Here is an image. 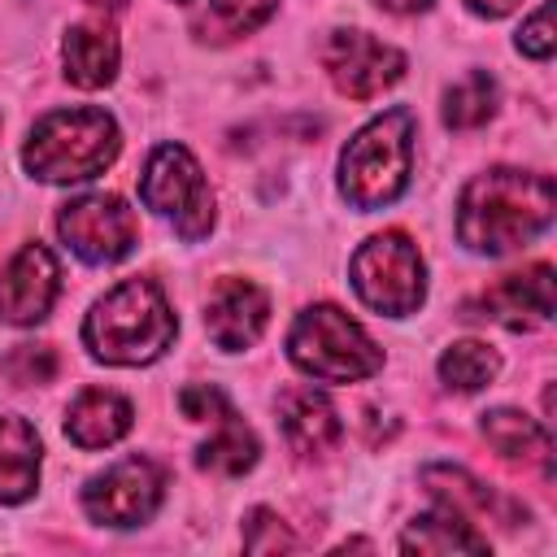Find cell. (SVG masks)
Here are the masks:
<instances>
[{"label": "cell", "instance_id": "6da1fadb", "mask_svg": "<svg viewBox=\"0 0 557 557\" xmlns=\"http://www.w3.org/2000/svg\"><path fill=\"white\" fill-rule=\"evenodd\" d=\"M557 209L553 196V178L548 174H531V170H483L461 187L457 200V239L470 252L483 257H505L522 244H531L535 235L548 231Z\"/></svg>", "mask_w": 557, "mask_h": 557}, {"label": "cell", "instance_id": "7a4b0ae2", "mask_svg": "<svg viewBox=\"0 0 557 557\" xmlns=\"http://www.w3.org/2000/svg\"><path fill=\"white\" fill-rule=\"evenodd\" d=\"M174 331V309L152 278H122L83 318V344L104 366H148L170 348Z\"/></svg>", "mask_w": 557, "mask_h": 557}, {"label": "cell", "instance_id": "3957f363", "mask_svg": "<svg viewBox=\"0 0 557 557\" xmlns=\"http://www.w3.org/2000/svg\"><path fill=\"white\" fill-rule=\"evenodd\" d=\"M122 148L117 122L104 109H52L44 113L22 148V165L44 183H83L113 165Z\"/></svg>", "mask_w": 557, "mask_h": 557}, {"label": "cell", "instance_id": "277c9868", "mask_svg": "<svg viewBox=\"0 0 557 557\" xmlns=\"http://www.w3.org/2000/svg\"><path fill=\"white\" fill-rule=\"evenodd\" d=\"M409 165H413V113L387 109L370 117L339 152V191L361 213L383 209L409 187Z\"/></svg>", "mask_w": 557, "mask_h": 557}, {"label": "cell", "instance_id": "5b68a950", "mask_svg": "<svg viewBox=\"0 0 557 557\" xmlns=\"http://www.w3.org/2000/svg\"><path fill=\"white\" fill-rule=\"evenodd\" d=\"M287 357L318 383H357L383 370V348L339 305H309L292 322Z\"/></svg>", "mask_w": 557, "mask_h": 557}, {"label": "cell", "instance_id": "8992f818", "mask_svg": "<svg viewBox=\"0 0 557 557\" xmlns=\"http://www.w3.org/2000/svg\"><path fill=\"white\" fill-rule=\"evenodd\" d=\"M348 274H352V292L374 313H387V318L413 313L422 305V296H426V265H422L418 244L405 231H379V235H370L352 252Z\"/></svg>", "mask_w": 557, "mask_h": 557}, {"label": "cell", "instance_id": "52a82bcc", "mask_svg": "<svg viewBox=\"0 0 557 557\" xmlns=\"http://www.w3.org/2000/svg\"><path fill=\"white\" fill-rule=\"evenodd\" d=\"M139 200L170 218L183 239H205L213 226V191L205 183L200 161L183 144L152 148L144 174H139Z\"/></svg>", "mask_w": 557, "mask_h": 557}, {"label": "cell", "instance_id": "ba28073f", "mask_svg": "<svg viewBox=\"0 0 557 557\" xmlns=\"http://www.w3.org/2000/svg\"><path fill=\"white\" fill-rule=\"evenodd\" d=\"M57 231L70 244V252L83 257L87 265L122 261L139 244V222L126 209V200L113 191H87L70 200L57 218Z\"/></svg>", "mask_w": 557, "mask_h": 557}, {"label": "cell", "instance_id": "9c48e42d", "mask_svg": "<svg viewBox=\"0 0 557 557\" xmlns=\"http://www.w3.org/2000/svg\"><path fill=\"white\" fill-rule=\"evenodd\" d=\"M165 474L148 457H122L91 474L83 487V509L100 527H139L161 509Z\"/></svg>", "mask_w": 557, "mask_h": 557}, {"label": "cell", "instance_id": "30bf717a", "mask_svg": "<svg viewBox=\"0 0 557 557\" xmlns=\"http://www.w3.org/2000/svg\"><path fill=\"white\" fill-rule=\"evenodd\" d=\"M322 65L344 96L370 100L405 74V52L374 39L370 30H331V39L322 48Z\"/></svg>", "mask_w": 557, "mask_h": 557}, {"label": "cell", "instance_id": "8fae6325", "mask_svg": "<svg viewBox=\"0 0 557 557\" xmlns=\"http://www.w3.org/2000/svg\"><path fill=\"white\" fill-rule=\"evenodd\" d=\"M57 292H61L57 257L44 244H22L17 257L0 274V322H9V326L44 322Z\"/></svg>", "mask_w": 557, "mask_h": 557}, {"label": "cell", "instance_id": "7c38bea8", "mask_svg": "<svg viewBox=\"0 0 557 557\" xmlns=\"http://www.w3.org/2000/svg\"><path fill=\"white\" fill-rule=\"evenodd\" d=\"M270 322V296L248 278H218L205 300V331L218 348L239 352L261 339Z\"/></svg>", "mask_w": 557, "mask_h": 557}, {"label": "cell", "instance_id": "4fadbf2b", "mask_svg": "<svg viewBox=\"0 0 557 557\" xmlns=\"http://www.w3.org/2000/svg\"><path fill=\"white\" fill-rule=\"evenodd\" d=\"M483 318L509 326V331H535L553 318V265H531L522 274H509L483 292Z\"/></svg>", "mask_w": 557, "mask_h": 557}, {"label": "cell", "instance_id": "5bb4252c", "mask_svg": "<svg viewBox=\"0 0 557 557\" xmlns=\"http://www.w3.org/2000/svg\"><path fill=\"white\" fill-rule=\"evenodd\" d=\"M278 422H283V435L287 444L300 453V457H318V453H331L339 444V413L335 405L313 392V387H292L278 396Z\"/></svg>", "mask_w": 557, "mask_h": 557}, {"label": "cell", "instance_id": "9a60e30c", "mask_svg": "<svg viewBox=\"0 0 557 557\" xmlns=\"http://www.w3.org/2000/svg\"><path fill=\"white\" fill-rule=\"evenodd\" d=\"M131 422H135V409L126 396L109 387H87L65 413V435L78 448H109L131 431Z\"/></svg>", "mask_w": 557, "mask_h": 557}, {"label": "cell", "instance_id": "2e32d148", "mask_svg": "<svg viewBox=\"0 0 557 557\" xmlns=\"http://www.w3.org/2000/svg\"><path fill=\"white\" fill-rule=\"evenodd\" d=\"M61 61H65V78L83 91L109 87L117 74V35L104 22H78L70 26L65 44H61Z\"/></svg>", "mask_w": 557, "mask_h": 557}, {"label": "cell", "instance_id": "e0dca14e", "mask_svg": "<svg viewBox=\"0 0 557 557\" xmlns=\"http://www.w3.org/2000/svg\"><path fill=\"white\" fill-rule=\"evenodd\" d=\"M39 435L26 418L0 413V505H22L39 487Z\"/></svg>", "mask_w": 557, "mask_h": 557}, {"label": "cell", "instance_id": "ac0fdd59", "mask_svg": "<svg viewBox=\"0 0 557 557\" xmlns=\"http://www.w3.org/2000/svg\"><path fill=\"white\" fill-rule=\"evenodd\" d=\"M483 435H487V444H492L500 457L540 466V470L548 474L553 440H548V426H540L535 418H527V413H518V409H487V413H483Z\"/></svg>", "mask_w": 557, "mask_h": 557}, {"label": "cell", "instance_id": "d6986e66", "mask_svg": "<svg viewBox=\"0 0 557 557\" xmlns=\"http://www.w3.org/2000/svg\"><path fill=\"white\" fill-rule=\"evenodd\" d=\"M422 483H426L448 509H457L461 518H505V522L518 518V509H513L500 492L483 487L479 479H470V474L457 470V466H426V470H422Z\"/></svg>", "mask_w": 557, "mask_h": 557}, {"label": "cell", "instance_id": "ffe728a7", "mask_svg": "<svg viewBox=\"0 0 557 557\" xmlns=\"http://www.w3.org/2000/svg\"><path fill=\"white\" fill-rule=\"evenodd\" d=\"M400 548L409 553H487V535H479L470 527V518H461L457 509H440V513H422L409 522V531L400 535Z\"/></svg>", "mask_w": 557, "mask_h": 557}, {"label": "cell", "instance_id": "44dd1931", "mask_svg": "<svg viewBox=\"0 0 557 557\" xmlns=\"http://www.w3.org/2000/svg\"><path fill=\"white\" fill-rule=\"evenodd\" d=\"M257 453H261L257 435L226 409V413L218 418V435H209V440L196 448V466L235 479V474H244V470L257 466Z\"/></svg>", "mask_w": 557, "mask_h": 557}, {"label": "cell", "instance_id": "7402d4cb", "mask_svg": "<svg viewBox=\"0 0 557 557\" xmlns=\"http://www.w3.org/2000/svg\"><path fill=\"white\" fill-rule=\"evenodd\" d=\"M274 9H278V0H209L191 17V30L205 44H231L239 35H252L261 22H270Z\"/></svg>", "mask_w": 557, "mask_h": 557}, {"label": "cell", "instance_id": "603a6c76", "mask_svg": "<svg viewBox=\"0 0 557 557\" xmlns=\"http://www.w3.org/2000/svg\"><path fill=\"white\" fill-rule=\"evenodd\" d=\"M496 113V78L487 70L466 74L457 87L444 91V122L453 131H474Z\"/></svg>", "mask_w": 557, "mask_h": 557}, {"label": "cell", "instance_id": "cb8c5ba5", "mask_svg": "<svg viewBox=\"0 0 557 557\" xmlns=\"http://www.w3.org/2000/svg\"><path fill=\"white\" fill-rule=\"evenodd\" d=\"M500 370V357L496 348L479 344V339H461V344H448L444 357H440V379L453 387V392H479L496 379Z\"/></svg>", "mask_w": 557, "mask_h": 557}, {"label": "cell", "instance_id": "d4e9b609", "mask_svg": "<svg viewBox=\"0 0 557 557\" xmlns=\"http://www.w3.org/2000/svg\"><path fill=\"white\" fill-rule=\"evenodd\" d=\"M4 374L13 383H48L57 374V352L48 344H17L4 361Z\"/></svg>", "mask_w": 557, "mask_h": 557}, {"label": "cell", "instance_id": "484cf974", "mask_svg": "<svg viewBox=\"0 0 557 557\" xmlns=\"http://www.w3.org/2000/svg\"><path fill=\"white\" fill-rule=\"evenodd\" d=\"M244 548H248V553H278V548H296V540H292V531L283 527L278 513L252 509V513L244 518Z\"/></svg>", "mask_w": 557, "mask_h": 557}, {"label": "cell", "instance_id": "4316f807", "mask_svg": "<svg viewBox=\"0 0 557 557\" xmlns=\"http://www.w3.org/2000/svg\"><path fill=\"white\" fill-rule=\"evenodd\" d=\"M178 409H183V418H191V422H218L231 405H226V396H222L213 383H187V387L178 392Z\"/></svg>", "mask_w": 557, "mask_h": 557}, {"label": "cell", "instance_id": "83f0119b", "mask_svg": "<svg viewBox=\"0 0 557 557\" xmlns=\"http://www.w3.org/2000/svg\"><path fill=\"white\" fill-rule=\"evenodd\" d=\"M553 4H540L531 13V22H522L518 30V52L522 57H535V61H548L553 57Z\"/></svg>", "mask_w": 557, "mask_h": 557}, {"label": "cell", "instance_id": "f1b7e54d", "mask_svg": "<svg viewBox=\"0 0 557 557\" xmlns=\"http://www.w3.org/2000/svg\"><path fill=\"white\" fill-rule=\"evenodd\" d=\"M466 9L479 13V17H505V13L518 9V0H466Z\"/></svg>", "mask_w": 557, "mask_h": 557}, {"label": "cell", "instance_id": "f546056e", "mask_svg": "<svg viewBox=\"0 0 557 557\" xmlns=\"http://www.w3.org/2000/svg\"><path fill=\"white\" fill-rule=\"evenodd\" d=\"M387 13H422L431 0H379Z\"/></svg>", "mask_w": 557, "mask_h": 557}, {"label": "cell", "instance_id": "4dcf8cb0", "mask_svg": "<svg viewBox=\"0 0 557 557\" xmlns=\"http://www.w3.org/2000/svg\"><path fill=\"white\" fill-rule=\"evenodd\" d=\"M96 9H122V4H131V0H91Z\"/></svg>", "mask_w": 557, "mask_h": 557}, {"label": "cell", "instance_id": "1f68e13d", "mask_svg": "<svg viewBox=\"0 0 557 557\" xmlns=\"http://www.w3.org/2000/svg\"><path fill=\"white\" fill-rule=\"evenodd\" d=\"M178 4H187V0H178Z\"/></svg>", "mask_w": 557, "mask_h": 557}]
</instances>
